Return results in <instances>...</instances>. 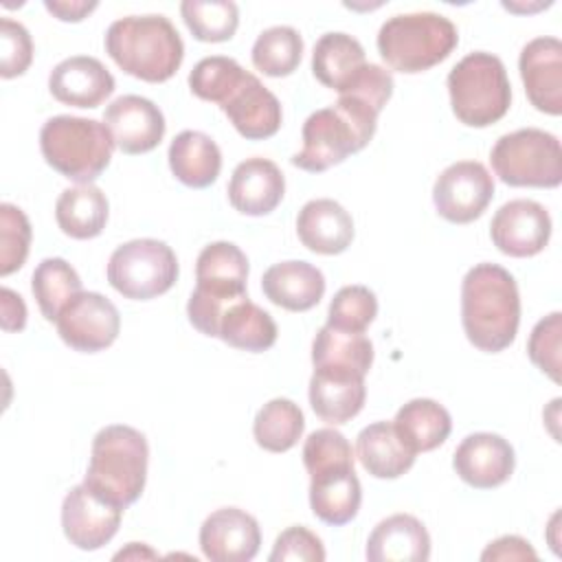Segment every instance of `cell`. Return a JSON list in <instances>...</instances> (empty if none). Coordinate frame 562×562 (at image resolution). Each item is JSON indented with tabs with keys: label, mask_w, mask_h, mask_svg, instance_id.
Segmentation results:
<instances>
[{
	"label": "cell",
	"mask_w": 562,
	"mask_h": 562,
	"mask_svg": "<svg viewBox=\"0 0 562 562\" xmlns=\"http://www.w3.org/2000/svg\"><path fill=\"white\" fill-rule=\"evenodd\" d=\"M461 323L468 340L487 353L507 349L520 323L516 279L498 263H476L461 281Z\"/></svg>",
	"instance_id": "obj_1"
},
{
	"label": "cell",
	"mask_w": 562,
	"mask_h": 562,
	"mask_svg": "<svg viewBox=\"0 0 562 562\" xmlns=\"http://www.w3.org/2000/svg\"><path fill=\"white\" fill-rule=\"evenodd\" d=\"M378 110L369 103L340 94L329 108L312 112L303 123V147L292 165L321 173L369 145L378 125Z\"/></svg>",
	"instance_id": "obj_2"
},
{
	"label": "cell",
	"mask_w": 562,
	"mask_h": 562,
	"mask_svg": "<svg viewBox=\"0 0 562 562\" xmlns=\"http://www.w3.org/2000/svg\"><path fill=\"white\" fill-rule=\"evenodd\" d=\"M105 53L127 75L160 83L176 75L184 57V44L165 15H127L105 31Z\"/></svg>",
	"instance_id": "obj_3"
},
{
	"label": "cell",
	"mask_w": 562,
	"mask_h": 562,
	"mask_svg": "<svg viewBox=\"0 0 562 562\" xmlns=\"http://www.w3.org/2000/svg\"><path fill=\"white\" fill-rule=\"evenodd\" d=\"M149 446L140 430L125 424L101 428L90 448L83 483L105 501L130 507L145 490Z\"/></svg>",
	"instance_id": "obj_4"
},
{
	"label": "cell",
	"mask_w": 562,
	"mask_h": 562,
	"mask_svg": "<svg viewBox=\"0 0 562 562\" xmlns=\"http://www.w3.org/2000/svg\"><path fill=\"white\" fill-rule=\"evenodd\" d=\"M248 259L231 241L204 246L195 261V290L187 303L189 323L204 336H217L226 307L246 296Z\"/></svg>",
	"instance_id": "obj_5"
},
{
	"label": "cell",
	"mask_w": 562,
	"mask_h": 562,
	"mask_svg": "<svg viewBox=\"0 0 562 562\" xmlns=\"http://www.w3.org/2000/svg\"><path fill=\"white\" fill-rule=\"evenodd\" d=\"M40 149L44 160L64 178L92 184L110 165L114 138L97 119L59 114L42 125Z\"/></svg>",
	"instance_id": "obj_6"
},
{
	"label": "cell",
	"mask_w": 562,
	"mask_h": 562,
	"mask_svg": "<svg viewBox=\"0 0 562 562\" xmlns=\"http://www.w3.org/2000/svg\"><path fill=\"white\" fill-rule=\"evenodd\" d=\"M459 44L457 26L439 13L417 11L389 18L378 33L380 57L400 72H424L443 61Z\"/></svg>",
	"instance_id": "obj_7"
},
{
	"label": "cell",
	"mask_w": 562,
	"mask_h": 562,
	"mask_svg": "<svg viewBox=\"0 0 562 562\" xmlns=\"http://www.w3.org/2000/svg\"><path fill=\"white\" fill-rule=\"evenodd\" d=\"M448 92L454 116L470 127L501 121L512 103V86L503 61L485 50L465 55L448 72Z\"/></svg>",
	"instance_id": "obj_8"
},
{
	"label": "cell",
	"mask_w": 562,
	"mask_h": 562,
	"mask_svg": "<svg viewBox=\"0 0 562 562\" xmlns=\"http://www.w3.org/2000/svg\"><path fill=\"white\" fill-rule=\"evenodd\" d=\"M492 169L509 187L553 189L562 182V147L558 136L538 127L503 134L490 154Z\"/></svg>",
	"instance_id": "obj_9"
},
{
	"label": "cell",
	"mask_w": 562,
	"mask_h": 562,
	"mask_svg": "<svg viewBox=\"0 0 562 562\" xmlns=\"http://www.w3.org/2000/svg\"><path fill=\"white\" fill-rule=\"evenodd\" d=\"M110 285L132 301H149L167 290L178 279L176 252L158 239L143 237L121 244L108 261Z\"/></svg>",
	"instance_id": "obj_10"
},
{
	"label": "cell",
	"mask_w": 562,
	"mask_h": 562,
	"mask_svg": "<svg viewBox=\"0 0 562 562\" xmlns=\"http://www.w3.org/2000/svg\"><path fill=\"white\" fill-rule=\"evenodd\" d=\"M494 198V178L483 162L459 160L446 167L432 184L437 213L452 224H470Z\"/></svg>",
	"instance_id": "obj_11"
},
{
	"label": "cell",
	"mask_w": 562,
	"mask_h": 562,
	"mask_svg": "<svg viewBox=\"0 0 562 562\" xmlns=\"http://www.w3.org/2000/svg\"><path fill=\"white\" fill-rule=\"evenodd\" d=\"M59 338L75 351L94 353L110 347L121 329V316L116 305L99 292H79L59 312L57 321Z\"/></svg>",
	"instance_id": "obj_12"
},
{
	"label": "cell",
	"mask_w": 562,
	"mask_h": 562,
	"mask_svg": "<svg viewBox=\"0 0 562 562\" xmlns=\"http://www.w3.org/2000/svg\"><path fill=\"white\" fill-rule=\"evenodd\" d=\"M123 507L94 494L86 483L75 485L61 503L64 536L83 551H94L108 544L121 525Z\"/></svg>",
	"instance_id": "obj_13"
},
{
	"label": "cell",
	"mask_w": 562,
	"mask_h": 562,
	"mask_svg": "<svg viewBox=\"0 0 562 562\" xmlns=\"http://www.w3.org/2000/svg\"><path fill=\"white\" fill-rule=\"evenodd\" d=\"M492 244L509 257H533L549 244L551 217L536 200H509L492 217Z\"/></svg>",
	"instance_id": "obj_14"
},
{
	"label": "cell",
	"mask_w": 562,
	"mask_h": 562,
	"mask_svg": "<svg viewBox=\"0 0 562 562\" xmlns=\"http://www.w3.org/2000/svg\"><path fill=\"white\" fill-rule=\"evenodd\" d=\"M103 123L110 130L114 145L130 156L151 151L165 136V116L160 108L138 94L114 99L103 112Z\"/></svg>",
	"instance_id": "obj_15"
},
{
	"label": "cell",
	"mask_w": 562,
	"mask_h": 562,
	"mask_svg": "<svg viewBox=\"0 0 562 562\" xmlns=\"http://www.w3.org/2000/svg\"><path fill=\"white\" fill-rule=\"evenodd\" d=\"M518 70L527 99L544 114H562V42L558 37H536L525 44Z\"/></svg>",
	"instance_id": "obj_16"
},
{
	"label": "cell",
	"mask_w": 562,
	"mask_h": 562,
	"mask_svg": "<svg viewBox=\"0 0 562 562\" xmlns=\"http://www.w3.org/2000/svg\"><path fill=\"white\" fill-rule=\"evenodd\" d=\"M514 448L494 432H472L454 450L452 468L459 479L476 490L503 485L514 472Z\"/></svg>",
	"instance_id": "obj_17"
},
{
	"label": "cell",
	"mask_w": 562,
	"mask_h": 562,
	"mask_svg": "<svg viewBox=\"0 0 562 562\" xmlns=\"http://www.w3.org/2000/svg\"><path fill=\"white\" fill-rule=\"evenodd\" d=\"M259 544V522L239 507L215 509L200 527L202 553L213 562H248Z\"/></svg>",
	"instance_id": "obj_18"
},
{
	"label": "cell",
	"mask_w": 562,
	"mask_h": 562,
	"mask_svg": "<svg viewBox=\"0 0 562 562\" xmlns=\"http://www.w3.org/2000/svg\"><path fill=\"white\" fill-rule=\"evenodd\" d=\"M220 108L233 127L248 140H263L274 136L283 119L279 99L252 72H246L244 81Z\"/></svg>",
	"instance_id": "obj_19"
},
{
	"label": "cell",
	"mask_w": 562,
	"mask_h": 562,
	"mask_svg": "<svg viewBox=\"0 0 562 562\" xmlns=\"http://www.w3.org/2000/svg\"><path fill=\"white\" fill-rule=\"evenodd\" d=\"M48 90L59 103L97 108L114 92V77L97 57L75 55L50 70Z\"/></svg>",
	"instance_id": "obj_20"
},
{
	"label": "cell",
	"mask_w": 562,
	"mask_h": 562,
	"mask_svg": "<svg viewBox=\"0 0 562 562\" xmlns=\"http://www.w3.org/2000/svg\"><path fill=\"white\" fill-rule=\"evenodd\" d=\"M226 191L235 211L259 217L279 206L285 193V178L272 160L255 156L235 167Z\"/></svg>",
	"instance_id": "obj_21"
},
{
	"label": "cell",
	"mask_w": 562,
	"mask_h": 562,
	"mask_svg": "<svg viewBox=\"0 0 562 562\" xmlns=\"http://www.w3.org/2000/svg\"><path fill=\"white\" fill-rule=\"evenodd\" d=\"M296 233L305 248L318 255H338L353 239V220L342 204L329 198L310 200L296 217Z\"/></svg>",
	"instance_id": "obj_22"
},
{
	"label": "cell",
	"mask_w": 562,
	"mask_h": 562,
	"mask_svg": "<svg viewBox=\"0 0 562 562\" xmlns=\"http://www.w3.org/2000/svg\"><path fill=\"white\" fill-rule=\"evenodd\" d=\"M261 290L268 301L290 312H307L325 294L323 272L301 259L270 266L261 277Z\"/></svg>",
	"instance_id": "obj_23"
},
{
	"label": "cell",
	"mask_w": 562,
	"mask_h": 562,
	"mask_svg": "<svg viewBox=\"0 0 562 562\" xmlns=\"http://www.w3.org/2000/svg\"><path fill=\"white\" fill-rule=\"evenodd\" d=\"M360 503L362 487L353 465H338L310 476V507L325 525H347L356 518Z\"/></svg>",
	"instance_id": "obj_24"
},
{
	"label": "cell",
	"mask_w": 562,
	"mask_h": 562,
	"mask_svg": "<svg viewBox=\"0 0 562 562\" xmlns=\"http://www.w3.org/2000/svg\"><path fill=\"white\" fill-rule=\"evenodd\" d=\"M364 555L369 562H426L430 536L415 516L393 514L373 527Z\"/></svg>",
	"instance_id": "obj_25"
},
{
	"label": "cell",
	"mask_w": 562,
	"mask_h": 562,
	"mask_svg": "<svg viewBox=\"0 0 562 562\" xmlns=\"http://www.w3.org/2000/svg\"><path fill=\"white\" fill-rule=\"evenodd\" d=\"M364 400V375L314 369L310 378V404L323 422L338 426L353 419L362 411Z\"/></svg>",
	"instance_id": "obj_26"
},
{
	"label": "cell",
	"mask_w": 562,
	"mask_h": 562,
	"mask_svg": "<svg viewBox=\"0 0 562 562\" xmlns=\"http://www.w3.org/2000/svg\"><path fill=\"white\" fill-rule=\"evenodd\" d=\"M356 452L375 479H397L415 463V452L402 441L393 422H373L358 432Z\"/></svg>",
	"instance_id": "obj_27"
},
{
	"label": "cell",
	"mask_w": 562,
	"mask_h": 562,
	"mask_svg": "<svg viewBox=\"0 0 562 562\" xmlns=\"http://www.w3.org/2000/svg\"><path fill=\"white\" fill-rule=\"evenodd\" d=\"M171 173L191 189L213 184L222 171V151L217 143L198 130L180 132L169 145Z\"/></svg>",
	"instance_id": "obj_28"
},
{
	"label": "cell",
	"mask_w": 562,
	"mask_h": 562,
	"mask_svg": "<svg viewBox=\"0 0 562 562\" xmlns=\"http://www.w3.org/2000/svg\"><path fill=\"white\" fill-rule=\"evenodd\" d=\"M367 66L362 44L347 33H325L314 44L312 72L336 92H342Z\"/></svg>",
	"instance_id": "obj_29"
},
{
	"label": "cell",
	"mask_w": 562,
	"mask_h": 562,
	"mask_svg": "<svg viewBox=\"0 0 562 562\" xmlns=\"http://www.w3.org/2000/svg\"><path fill=\"white\" fill-rule=\"evenodd\" d=\"M108 198L94 184L64 189L55 202V220L72 239H92L101 235L108 222Z\"/></svg>",
	"instance_id": "obj_30"
},
{
	"label": "cell",
	"mask_w": 562,
	"mask_h": 562,
	"mask_svg": "<svg viewBox=\"0 0 562 562\" xmlns=\"http://www.w3.org/2000/svg\"><path fill=\"white\" fill-rule=\"evenodd\" d=\"M393 426L402 441L417 454L439 448L452 430V419L439 402L415 397L395 413Z\"/></svg>",
	"instance_id": "obj_31"
},
{
	"label": "cell",
	"mask_w": 562,
	"mask_h": 562,
	"mask_svg": "<svg viewBox=\"0 0 562 562\" xmlns=\"http://www.w3.org/2000/svg\"><path fill=\"white\" fill-rule=\"evenodd\" d=\"M217 338L235 349L259 353L277 342V323L263 307L244 296L226 307Z\"/></svg>",
	"instance_id": "obj_32"
},
{
	"label": "cell",
	"mask_w": 562,
	"mask_h": 562,
	"mask_svg": "<svg viewBox=\"0 0 562 562\" xmlns=\"http://www.w3.org/2000/svg\"><path fill=\"white\" fill-rule=\"evenodd\" d=\"M312 364L314 369L367 375L373 364V342L364 334L323 325L312 342Z\"/></svg>",
	"instance_id": "obj_33"
},
{
	"label": "cell",
	"mask_w": 562,
	"mask_h": 562,
	"mask_svg": "<svg viewBox=\"0 0 562 562\" xmlns=\"http://www.w3.org/2000/svg\"><path fill=\"white\" fill-rule=\"evenodd\" d=\"M305 417L299 404L288 397H274L266 402L252 424V435L259 448L268 452H288L303 435Z\"/></svg>",
	"instance_id": "obj_34"
},
{
	"label": "cell",
	"mask_w": 562,
	"mask_h": 562,
	"mask_svg": "<svg viewBox=\"0 0 562 562\" xmlns=\"http://www.w3.org/2000/svg\"><path fill=\"white\" fill-rule=\"evenodd\" d=\"M31 290L46 321H57L68 301L83 292L77 270L61 257H46L37 263L31 277Z\"/></svg>",
	"instance_id": "obj_35"
},
{
	"label": "cell",
	"mask_w": 562,
	"mask_h": 562,
	"mask_svg": "<svg viewBox=\"0 0 562 562\" xmlns=\"http://www.w3.org/2000/svg\"><path fill=\"white\" fill-rule=\"evenodd\" d=\"M303 57L301 33L279 24L261 31L252 44V64L268 77H288L296 70Z\"/></svg>",
	"instance_id": "obj_36"
},
{
	"label": "cell",
	"mask_w": 562,
	"mask_h": 562,
	"mask_svg": "<svg viewBox=\"0 0 562 562\" xmlns=\"http://www.w3.org/2000/svg\"><path fill=\"white\" fill-rule=\"evenodd\" d=\"M180 13L187 29L200 42H226L239 24L237 4L231 0H184Z\"/></svg>",
	"instance_id": "obj_37"
},
{
	"label": "cell",
	"mask_w": 562,
	"mask_h": 562,
	"mask_svg": "<svg viewBox=\"0 0 562 562\" xmlns=\"http://www.w3.org/2000/svg\"><path fill=\"white\" fill-rule=\"evenodd\" d=\"M246 72L248 70H244L233 57H204L189 72V88L195 97L222 105L228 94L244 81Z\"/></svg>",
	"instance_id": "obj_38"
},
{
	"label": "cell",
	"mask_w": 562,
	"mask_h": 562,
	"mask_svg": "<svg viewBox=\"0 0 562 562\" xmlns=\"http://www.w3.org/2000/svg\"><path fill=\"white\" fill-rule=\"evenodd\" d=\"M378 314V299L367 285L340 288L327 310V325L340 331L364 334Z\"/></svg>",
	"instance_id": "obj_39"
},
{
	"label": "cell",
	"mask_w": 562,
	"mask_h": 562,
	"mask_svg": "<svg viewBox=\"0 0 562 562\" xmlns=\"http://www.w3.org/2000/svg\"><path fill=\"white\" fill-rule=\"evenodd\" d=\"M31 246V224L15 204H0V277L20 270Z\"/></svg>",
	"instance_id": "obj_40"
},
{
	"label": "cell",
	"mask_w": 562,
	"mask_h": 562,
	"mask_svg": "<svg viewBox=\"0 0 562 562\" xmlns=\"http://www.w3.org/2000/svg\"><path fill=\"white\" fill-rule=\"evenodd\" d=\"M303 465L310 476L329 468L353 465V450L342 432L334 428H318L310 432L303 443Z\"/></svg>",
	"instance_id": "obj_41"
},
{
	"label": "cell",
	"mask_w": 562,
	"mask_h": 562,
	"mask_svg": "<svg viewBox=\"0 0 562 562\" xmlns=\"http://www.w3.org/2000/svg\"><path fill=\"white\" fill-rule=\"evenodd\" d=\"M560 336H562V314L551 312L540 318L531 329L527 353L531 362L547 373L553 382H560Z\"/></svg>",
	"instance_id": "obj_42"
},
{
	"label": "cell",
	"mask_w": 562,
	"mask_h": 562,
	"mask_svg": "<svg viewBox=\"0 0 562 562\" xmlns=\"http://www.w3.org/2000/svg\"><path fill=\"white\" fill-rule=\"evenodd\" d=\"M33 61V42L24 24L2 18L0 20V75L4 79L24 75Z\"/></svg>",
	"instance_id": "obj_43"
},
{
	"label": "cell",
	"mask_w": 562,
	"mask_h": 562,
	"mask_svg": "<svg viewBox=\"0 0 562 562\" xmlns=\"http://www.w3.org/2000/svg\"><path fill=\"white\" fill-rule=\"evenodd\" d=\"M270 562H285V560H299V562H323L325 560V547L321 538L310 531L303 525L288 527L281 531L274 540L272 553L268 555Z\"/></svg>",
	"instance_id": "obj_44"
},
{
	"label": "cell",
	"mask_w": 562,
	"mask_h": 562,
	"mask_svg": "<svg viewBox=\"0 0 562 562\" xmlns=\"http://www.w3.org/2000/svg\"><path fill=\"white\" fill-rule=\"evenodd\" d=\"M481 560H538V553L520 536H503L485 547Z\"/></svg>",
	"instance_id": "obj_45"
},
{
	"label": "cell",
	"mask_w": 562,
	"mask_h": 562,
	"mask_svg": "<svg viewBox=\"0 0 562 562\" xmlns=\"http://www.w3.org/2000/svg\"><path fill=\"white\" fill-rule=\"evenodd\" d=\"M0 321L4 331H20L26 325V305L22 296L9 288L0 290Z\"/></svg>",
	"instance_id": "obj_46"
},
{
	"label": "cell",
	"mask_w": 562,
	"mask_h": 562,
	"mask_svg": "<svg viewBox=\"0 0 562 562\" xmlns=\"http://www.w3.org/2000/svg\"><path fill=\"white\" fill-rule=\"evenodd\" d=\"M44 7L61 22H81L90 11L97 9V0H46Z\"/></svg>",
	"instance_id": "obj_47"
}]
</instances>
